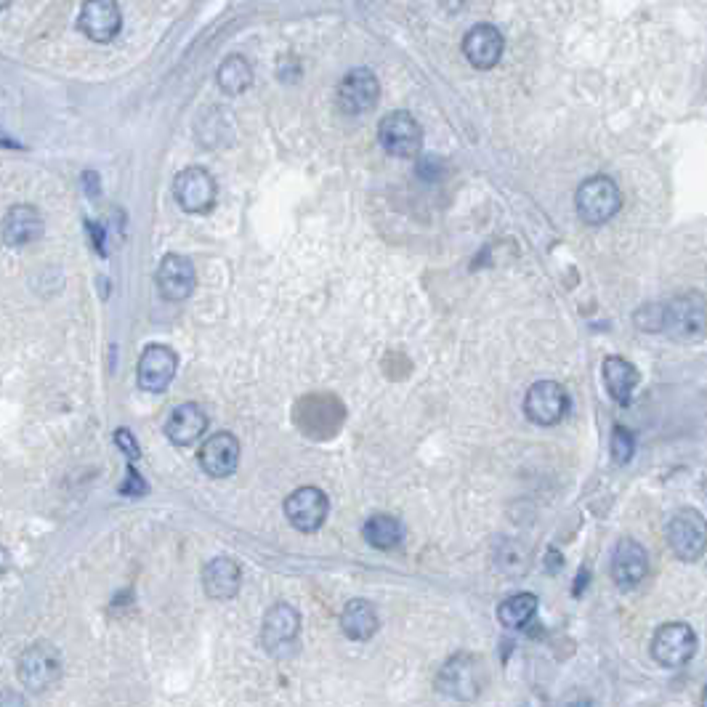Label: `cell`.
Masks as SVG:
<instances>
[{"label": "cell", "mask_w": 707, "mask_h": 707, "mask_svg": "<svg viewBox=\"0 0 707 707\" xmlns=\"http://www.w3.org/2000/svg\"><path fill=\"white\" fill-rule=\"evenodd\" d=\"M665 537L678 561H700L707 553L705 516L697 508H681L668 521Z\"/></svg>", "instance_id": "cell-3"}, {"label": "cell", "mask_w": 707, "mask_h": 707, "mask_svg": "<svg viewBox=\"0 0 707 707\" xmlns=\"http://www.w3.org/2000/svg\"><path fill=\"white\" fill-rule=\"evenodd\" d=\"M649 575V556L646 548L636 540H620L612 553V580L620 588H636Z\"/></svg>", "instance_id": "cell-17"}, {"label": "cell", "mask_w": 707, "mask_h": 707, "mask_svg": "<svg viewBox=\"0 0 707 707\" xmlns=\"http://www.w3.org/2000/svg\"><path fill=\"white\" fill-rule=\"evenodd\" d=\"M330 513V500L319 487H301L285 500V516L298 532H317Z\"/></svg>", "instance_id": "cell-12"}, {"label": "cell", "mask_w": 707, "mask_h": 707, "mask_svg": "<svg viewBox=\"0 0 707 707\" xmlns=\"http://www.w3.org/2000/svg\"><path fill=\"white\" fill-rule=\"evenodd\" d=\"M378 141L391 157L407 160V157L418 155L420 147H423V131H420L418 120L410 112L397 109V112H389L381 120Z\"/></svg>", "instance_id": "cell-8"}, {"label": "cell", "mask_w": 707, "mask_h": 707, "mask_svg": "<svg viewBox=\"0 0 707 707\" xmlns=\"http://www.w3.org/2000/svg\"><path fill=\"white\" fill-rule=\"evenodd\" d=\"M697 654V633L686 622H665L654 630L652 657L662 668H684Z\"/></svg>", "instance_id": "cell-5"}, {"label": "cell", "mask_w": 707, "mask_h": 707, "mask_svg": "<svg viewBox=\"0 0 707 707\" xmlns=\"http://www.w3.org/2000/svg\"><path fill=\"white\" fill-rule=\"evenodd\" d=\"M338 109L346 115H365L381 99V83L373 70L357 67L338 83Z\"/></svg>", "instance_id": "cell-11"}, {"label": "cell", "mask_w": 707, "mask_h": 707, "mask_svg": "<svg viewBox=\"0 0 707 707\" xmlns=\"http://www.w3.org/2000/svg\"><path fill=\"white\" fill-rule=\"evenodd\" d=\"M43 237V218L32 205H14L3 218V240L11 248H22Z\"/></svg>", "instance_id": "cell-21"}, {"label": "cell", "mask_w": 707, "mask_h": 707, "mask_svg": "<svg viewBox=\"0 0 707 707\" xmlns=\"http://www.w3.org/2000/svg\"><path fill=\"white\" fill-rule=\"evenodd\" d=\"M378 628H381V620H378V612H375V606L370 601L351 599L349 604L343 606L341 630L346 638L370 641L378 633Z\"/></svg>", "instance_id": "cell-23"}, {"label": "cell", "mask_w": 707, "mask_h": 707, "mask_svg": "<svg viewBox=\"0 0 707 707\" xmlns=\"http://www.w3.org/2000/svg\"><path fill=\"white\" fill-rule=\"evenodd\" d=\"M362 535H365L367 543L378 548V551H391V548H397V545L402 543L404 527L402 521L389 516V513H375V516H370V519L365 521Z\"/></svg>", "instance_id": "cell-25"}, {"label": "cell", "mask_w": 707, "mask_h": 707, "mask_svg": "<svg viewBox=\"0 0 707 707\" xmlns=\"http://www.w3.org/2000/svg\"><path fill=\"white\" fill-rule=\"evenodd\" d=\"M505 51L503 32L495 24H476L463 38V54L476 70H492Z\"/></svg>", "instance_id": "cell-15"}, {"label": "cell", "mask_w": 707, "mask_h": 707, "mask_svg": "<svg viewBox=\"0 0 707 707\" xmlns=\"http://www.w3.org/2000/svg\"><path fill=\"white\" fill-rule=\"evenodd\" d=\"M633 325H636L638 330H644V333L662 335V301L644 303L641 309H636Z\"/></svg>", "instance_id": "cell-28"}, {"label": "cell", "mask_w": 707, "mask_h": 707, "mask_svg": "<svg viewBox=\"0 0 707 707\" xmlns=\"http://www.w3.org/2000/svg\"><path fill=\"white\" fill-rule=\"evenodd\" d=\"M569 410L567 389L556 381H537L524 397V415L537 426H556Z\"/></svg>", "instance_id": "cell-9"}, {"label": "cell", "mask_w": 707, "mask_h": 707, "mask_svg": "<svg viewBox=\"0 0 707 707\" xmlns=\"http://www.w3.org/2000/svg\"><path fill=\"white\" fill-rule=\"evenodd\" d=\"M553 564H556V569L561 567V556L556 551H551L548 553V569H553Z\"/></svg>", "instance_id": "cell-31"}, {"label": "cell", "mask_w": 707, "mask_h": 707, "mask_svg": "<svg viewBox=\"0 0 707 707\" xmlns=\"http://www.w3.org/2000/svg\"><path fill=\"white\" fill-rule=\"evenodd\" d=\"M16 673H19V681L27 686V692H48L62 678V654H59L54 644L38 641L30 649H24Z\"/></svg>", "instance_id": "cell-4"}, {"label": "cell", "mask_w": 707, "mask_h": 707, "mask_svg": "<svg viewBox=\"0 0 707 707\" xmlns=\"http://www.w3.org/2000/svg\"><path fill=\"white\" fill-rule=\"evenodd\" d=\"M601 378H604L609 397L617 404H630L633 391L641 383V373L636 370V365H630L628 359L622 357H606L601 365Z\"/></svg>", "instance_id": "cell-22"}, {"label": "cell", "mask_w": 707, "mask_h": 707, "mask_svg": "<svg viewBox=\"0 0 707 707\" xmlns=\"http://www.w3.org/2000/svg\"><path fill=\"white\" fill-rule=\"evenodd\" d=\"M123 16L115 0H88L80 11V30L94 43H109L120 32Z\"/></svg>", "instance_id": "cell-18"}, {"label": "cell", "mask_w": 707, "mask_h": 707, "mask_svg": "<svg viewBox=\"0 0 707 707\" xmlns=\"http://www.w3.org/2000/svg\"><path fill=\"white\" fill-rule=\"evenodd\" d=\"M585 583H588V569H583V572H580V580H577L575 588H572V591H575V596H580V593H583Z\"/></svg>", "instance_id": "cell-30"}, {"label": "cell", "mask_w": 707, "mask_h": 707, "mask_svg": "<svg viewBox=\"0 0 707 707\" xmlns=\"http://www.w3.org/2000/svg\"><path fill=\"white\" fill-rule=\"evenodd\" d=\"M707 333V298L686 290L662 301V335L676 343H694Z\"/></svg>", "instance_id": "cell-1"}, {"label": "cell", "mask_w": 707, "mask_h": 707, "mask_svg": "<svg viewBox=\"0 0 707 707\" xmlns=\"http://www.w3.org/2000/svg\"><path fill=\"white\" fill-rule=\"evenodd\" d=\"M3 707H27V700L19 692H3Z\"/></svg>", "instance_id": "cell-29"}, {"label": "cell", "mask_w": 707, "mask_h": 707, "mask_svg": "<svg viewBox=\"0 0 707 707\" xmlns=\"http://www.w3.org/2000/svg\"><path fill=\"white\" fill-rule=\"evenodd\" d=\"M702 707H707V686H705V692H702Z\"/></svg>", "instance_id": "cell-32"}, {"label": "cell", "mask_w": 707, "mask_h": 707, "mask_svg": "<svg viewBox=\"0 0 707 707\" xmlns=\"http://www.w3.org/2000/svg\"><path fill=\"white\" fill-rule=\"evenodd\" d=\"M633 455H636V436L628 428L617 426L612 431V460L617 466H628Z\"/></svg>", "instance_id": "cell-27"}, {"label": "cell", "mask_w": 707, "mask_h": 707, "mask_svg": "<svg viewBox=\"0 0 707 707\" xmlns=\"http://www.w3.org/2000/svg\"><path fill=\"white\" fill-rule=\"evenodd\" d=\"M242 585V569L240 564L229 556H218V559L208 561L202 569V588L210 599L229 601L240 593Z\"/></svg>", "instance_id": "cell-19"}, {"label": "cell", "mask_w": 707, "mask_h": 707, "mask_svg": "<svg viewBox=\"0 0 707 707\" xmlns=\"http://www.w3.org/2000/svg\"><path fill=\"white\" fill-rule=\"evenodd\" d=\"M436 689L458 702H471L482 689V670L479 662L471 654H455L444 662L439 676H436Z\"/></svg>", "instance_id": "cell-6"}, {"label": "cell", "mask_w": 707, "mask_h": 707, "mask_svg": "<svg viewBox=\"0 0 707 707\" xmlns=\"http://www.w3.org/2000/svg\"><path fill=\"white\" fill-rule=\"evenodd\" d=\"M218 88L229 96H240L245 94L250 86H253V67L245 56H226L224 62L218 64L216 72Z\"/></svg>", "instance_id": "cell-24"}, {"label": "cell", "mask_w": 707, "mask_h": 707, "mask_svg": "<svg viewBox=\"0 0 707 707\" xmlns=\"http://www.w3.org/2000/svg\"><path fill=\"white\" fill-rule=\"evenodd\" d=\"M176 370H179V357L176 351L163 346V343H152L147 349L141 351L139 359V386L144 391H152V394H160L171 386V381L176 378Z\"/></svg>", "instance_id": "cell-13"}, {"label": "cell", "mask_w": 707, "mask_h": 707, "mask_svg": "<svg viewBox=\"0 0 707 707\" xmlns=\"http://www.w3.org/2000/svg\"><path fill=\"white\" fill-rule=\"evenodd\" d=\"M208 428V412L202 410L197 402H187L179 404L176 410L171 412V418L165 423V436L171 439L173 444L179 447H187V444H195Z\"/></svg>", "instance_id": "cell-20"}, {"label": "cell", "mask_w": 707, "mask_h": 707, "mask_svg": "<svg viewBox=\"0 0 707 707\" xmlns=\"http://www.w3.org/2000/svg\"><path fill=\"white\" fill-rule=\"evenodd\" d=\"M577 216L583 218L585 224L601 226L606 221H612L622 208V192L609 176H591L577 187L575 195Z\"/></svg>", "instance_id": "cell-2"}, {"label": "cell", "mask_w": 707, "mask_h": 707, "mask_svg": "<svg viewBox=\"0 0 707 707\" xmlns=\"http://www.w3.org/2000/svg\"><path fill=\"white\" fill-rule=\"evenodd\" d=\"M197 460H200V468L213 479H224V476H232L240 466V442L237 436L229 434V431H218V434L208 436L202 442L200 452H197Z\"/></svg>", "instance_id": "cell-14"}, {"label": "cell", "mask_w": 707, "mask_h": 707, "mask_svg": "<svg viewBox=\"0 0 707 707\" xmlns=\"http://www.w3.org/2000/svg\"><path fill=\"white\" fill-rule=\"evenodd\" d=\"M537 614V596L535 593H516L511 599H505L498 606V620L503 628L521 630L535 620Z\"/></svg>", "instance_id": "cell-26"}, {"label": "cell", "mask_w": 707, "mask_h": 707, "mask_svg": "<svg viewBox=\"0 0 707 707\" xmlns=\"http://www.w3.org/2000/svg\"><path fill=\"white\" fill-rule=\"evenodd\" d=\"M197 272L187 256L168 253L157 266V288L168 301H184L195 293Z\"/></svg>", "instance_id": "cell-16"}, {"label": "cell", "mask_w": 707, "mask_h": 707, "mask_svg": "<svg viewBox=\"0 0 707 707\" xmlns=\"http://www.w3.org/2000/svg\"><path fill=\"white\" fill-rule=\"evenodd\" d=\"M298 633H301V617L293 606L280 601L266 612L264 625H261V644L272 657H288L296 649Z\"/></svg>", "instance_id": "cell-7"}, {"label": "cell", "mask_w": 707, "mask_h": 707, "mask_svg": "<svg viewBox=\"0 0 707 707\" xmlns=\"http://www.w3.org/2000/svg\"><path fill=\"white\" fill-rule=\"evenodd\" d=\"M216 179L200 165H189L173 181V197L189 213H208L216 205Z\"/></svg>", "instance_id": "cell-10"}]
</instances>
